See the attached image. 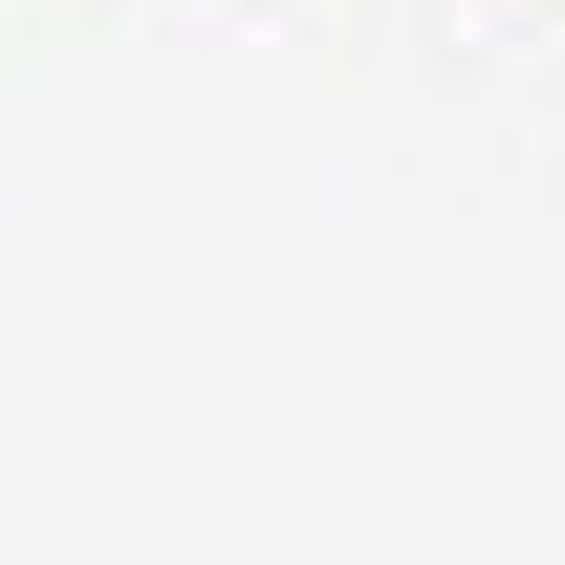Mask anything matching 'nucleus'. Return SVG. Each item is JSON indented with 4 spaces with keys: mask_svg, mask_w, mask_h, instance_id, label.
<instances>
[{
    "mask_svg": "<svg viewBox=\"0 0 565 565\" xmlns=\"http://www.w3.org/2000/svg\"><path fill=\"white\" fill-rule=\"evenodd\" d=\"M0 565H565V0H0Z\"/></svg>",
    "mask_w": 565,
    "mask_h": 565,
    "instance_id": "1",
    "label": "nucleus"
}]
</instances>
